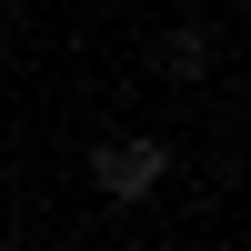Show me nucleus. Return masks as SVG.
<instances>
[{
    "label": "nucleus",
    "mask_w": 251,
    "mask_h": 251,
    "mask_svg": "<svg viewBox=\"0 0 251 251\" xmlns=\"http://www.w3.org/2000/svg\"><path fill=\"white\" fill-rule=\"evenodd\" d=\"M91 171H100V191H111V201H141V191L161 181V141H100Z\"/></svg>",
    "instance_id": "nucleus-1"
},
{
    "label": "nucleus",
    "mask_w": 251,
    "mask_h": 251,
    "mask_svg": "<svg viewBox=\"0 0 251 251\" xmlns=\"http://www.w3.org/2000/svg\"><path fill=\"white\" fill-rule=\"evenodd\" d=\"M161 60H171V71H181V80H191V71H201V60H211V40H201V30H171V40H161Z\"/></svg>",
    "instance_id": "nucleus-2"
}]
</instances>
